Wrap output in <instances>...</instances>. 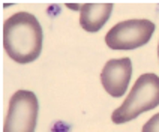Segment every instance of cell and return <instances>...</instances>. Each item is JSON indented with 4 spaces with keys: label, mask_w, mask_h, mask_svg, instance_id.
<instances>
[{
    "label": "cell",
    "mask_w": 159,
    "mask_h": 132,
    "mask_svg": "<svg viewBox=\"0 0 159 132\" xmlns=\"http://www.w3.org/2000/svg\"><path fill=\"white\" fill-rule=\"evenodd\" d=\"M44 32L38 18L29 12H17L3 24V47L20 65L35 62L41 56Z\"/></svg>",
    "instance_id": "obj_1"
},
{
    "label": "cell",
    "mask_w": 159,
    "mask_h": 132,
    "mask_svg": "<svg viewBox=\"0 0 159 132\" xmlns=\"http://www.w3.org/2000/svg\"><path fill=\"white\" fill-rule=\"evenodd\" d=\"M159 105V77L156 74H143L135 81L123 104L116 108L111 120L122 125L137 119L140 114L150 111Z\"/></svg>",
    "instance_id": "obj_2"
},
{
    "label": "cell",
    "mask_w": 159,
    "mask_h": 132,
    "mask_svg": "<svg viewBox=\"0 0 159 132\" xmlns=\"http://www.w3.org/2000/svg\"><path fill=\"white\" fill-rule=\"evenodd\" d=\"M155 29V23L146 18L120 21L108 30L105 42L111 50H135L150 42Z\"/></svg>",
    "instance_id": "obj_3"
},
{
    "label": "cell",
    "mask_w": 159,
    "mask_h": 132,
    "mask_svg": "<svg viewBox=\"0 0 159 132\" xmlns=\"http://www.w3.org/2000/svg\"><path fill=\"white\" fill-rule=\"evenodd\" d=\"M39 113V102L33 92L18 90L11 101L3 132H35Z\"/></svg>",
    "instance_id": "obj_4"
},
{
    "label": "cell",
    "mask_w": 159,
    "mask_h": 132,
    "mask_svg": "<svg viewBox=\"0 0 159 132\" xmlns=\"http://www.w3.org/2000/svg\"><path fill=\"white\" fill-rule=\"evenodd\" d=\"M132 77V62L129 57L111 59L105 63L101 72V83L108 95L122 98L128 90Z\"/></svg>",
    "instance_id": "obj_5"
},
{
    "label": "cell",
    "mask_w": 159,
    "mask_h": 132,
    "mask_svg": "<svg viewBox=\"0 0 159 132\" xmlns=\"http://www.w3.org/2000/svg\"><path fill=\"white\" fill-rule=\"evenodd\" d=\"M113 3H84L80 9V26L86 32H99L110 20Z\"/></svg>",
    "instance_id": "obj_6"
},
{
    "label": "cell",
    "mask_w": 159,
    "mask_h": 132,
    "mask_svg": "<svg viewBox=\"0 0 159 132\" xmlns=\"http://www.w3.org/2000/svg\"><path fill=\"white\" fill-rule=\"evenodd\" d=\"M141 132H159V113L152 116L150 119L144 123Z\"/></svg>",
    "instance_id": "obj_7"
},
{
    "label": "cell",
    "mask_w": 159,
    "mask_h": 132,
    "mask_svg": "<svg viewBox=\"0 0 159 132\" xmlns=\"http://www.w3.org/2000/svg\"><path fill=\"white\" fill-rule=\"evenodd\" d=\"M158 57H159V44H158Z\"/></svg>",
    "instance_id": "obj_8"
}]
</instances>
